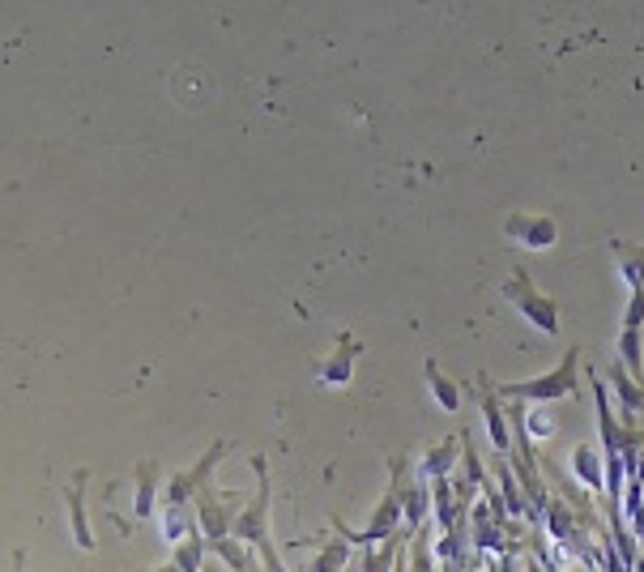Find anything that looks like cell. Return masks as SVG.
Wrapping results in <instances>:
<instances>
[{
	"mask_svg": "<svg viewBox=\"0 0 644 572\" xmlns=\"http://www.w3.org/2000/svg\"><path fill=\"white\" fill-rule=\"evenodd\" d=\"M346 564H350V543L337 534L333 543H325V547L316 551V560L308 564V572H342Z\"/></svg>",
	"mask_w": 644,
	"mask_h": 572,
	"instance_id": "5bb4252c",
	"label": "cell"
},
{
	"mask_svg": "<svg viewBox=\"0 0 644 572\" xmlns=\"http://www.w3.org/2000/svg\"><path fill=\"white\" fill-rule=\"evenodd\" d=\"M205 551H209V538L205 534H188L180 547H175V568H184V572H201L205 564Z\"/></svg>",
	"mask_w": 644,
	"mask_h": 572,
	"instance_id": "9a60e30c",
	"label": "cell"
},
{
	"mask_svg": "<svg viewBox=\"0 0 644 572\" xmlns=\"http://www.w3.org/2000/svg\"><path fill=\"white\" fill-rule=\"evenodd\" d=\"M470 397H474V402H482V419H487V436L495 444V453L508 457L512 453V432H508V423H504V397H499V389L491 385L487 376H478V389Z\"/></svg>",
	"mask_w": 644,
	"mask_h": 572,
	"instance_id": "277c9868",
	"label": "cell"
},
{
	"mask_svg": "<svg viewBox=\"0 0 644 572\" xmlns=\"http://www.w3.org/2000/svg\"><path fill=\"white\" fill-rule=\"evenodd\" d=\"M504 235H508V240H517V244H525V248H551L559 231H555V222H551V218L512 214V218L504 222Z\"/></svg>",
	"mask_w": 644,
	"mask_h": 572,
	"instance_id": "52a82bcc",
	"label": "cell"
},
{
	"mask_svg": "<svg viewBox=\"0 0 644 572\" xmlns=\"http://www.w3.org/2000/svg\"><path fill=\"white\" fill-rule=\"evenodd\" d=\"M431 504H436V487H431L427 479L406 487V496H401V517H406L410 530H423V521L431 517Z\"/></svg>",
	"mask_w": 644,
	"mask_h": 572,
	"instance_id": "30bf717a",
	"label": "cell"
},
{
	"mask_svg": "<svg viewBox=\"0 0 644 572\" xmlns=\"http://www.w3.org/2000/svg\"><path fill=\"white\" fill-rule=\"evenodd\" d=\"M158 500V466L141 462L137 466V500H133V517H150Z\"/></svg>",
	"mask_w": 644,
	"mask_h": 572,
	"instance_id": "4fadbf2b",
	"label": "cell"
},
{
	"mask_svg": "<svg viewBox=\"0 0 644 572\" xmlns=\"http://www.w3.org/2000/svg\"><path fill=\"white\" fill-rule=\"evenodd\" d=\"M619 252V274L632 286V295H644V248H615Z\"/></svg>",
	"mask_w": 644,
	"mask_h": 572,
	"instance_id": "e0dca14e",
	"label": "cell"
},
{
	"mask_svg": "<svg viewBox=\"0 0 644 572\" xmlns=\"http://www.w3.org/2000/svg\"><path fill=\"white\" fill-rule=\"evenodd\" d=\"M499 483H504V504H508V517H529V504H525V496H521V483L512 479V462L508 457H499Z\"/></svg>",
	"mask_w": 644,
	"mask_h": 572,
	"instance_id": "2e32d148",
	"label": "cell"
},
{
	"mask_svg": "<svg viewBox=\"0 0 644 572\" xmlns=\"http://www.w3.org/2000/svg\"><path fill=\"white\" fill-rule=\"evenodd\" d=\"M644 325V295H632V308L623 316V329H640Z\"/></svg>",
	"mask_w": 644,
	"mask_h": 572,
	"instance_id": "cb8c5ba5",
	"label": "cell"
},
{
	"mask_svg": "<svg viewBox=\"0 0 644 572\" xmlns=\"http://www.w3.org/2000/svg\"><path fill=\"white\" fill-rule=\"evenodd\" d=\"M572 474L581 479L589 491H602L606 487V466H602V453L593 444H576L572 449Z\"/></svg>",
	"mask_w": 644,
	"mask_h": 572,
	"instance_id": "7c38bea8",
	"label": "cell"
},
{
	"mask_svg": "<svg viewBox=\"0 0 644 572\" xmlns=\"http://www.w3.org/2000/svg\"><path fill=\"white\" fill-rule=\"evenodd\" d=\"M197 526H201V534L209 538V543L235 534V521L227 513V504H222L218 496H209V491H201V496H197Z\"/></svg>",
	"mask_w": 644,
	"mask_h": 572,
	"instance_id": "ba28073f",
	"label": "cell"
},
{
	"mask_svg": "<svg viewBox=\"0 0 644 572\" xmlns=\"http://www.w3.org/2000/svg\"><path fill=\"white\" fill-rule=\"evenodd\" d=\"M504 304H512L529 325H538L546 338H555L559 333V316H555V299H546L534 291V282H529L525 269H517L508 282H504Z\"/></svg>",
	"mask_w": 644,
	"mask_h": 572,
	"instance_id": "7a4b0ae2",
	"label": "cell"
},
{
	"mask_svg": "<svg viewBox=\"0 0 644 572\" xmlns=\"http://www.w3.org/2000/svg\"><path fill=\"white\" fill-rule=\"evenodd\" d=\"M154 572H184V568H175V564H167V568H154Z\"/></svg>",
	"mask_w": 644,
	"mask_h": 572,
	"instance_id": "d4e9b609",
	"label": "cell"
},
{
	"mask_svg": "<svg viewBox=\"0 0 644 572\" xmlns=\"http://www.w3.org/2000/svg\"><path fill=\"white\" fill-rule=\"evenodd\" d=\"M359 355H363V342L354 338V333H342V338H337V346H333V355L316 368V380L325 389H346L350 376H354V359H359Z\"/></svg>",
	"mask_w": 644,
	"mask_h": 572,
	"instance_id": "5b68a950",
	"label": "cell"
},
{
	"mask_svg": "<svg viewBox=\"0 0 644 572\" xmlns=\"http://www.w3.org/2000/svg\"><path fill=\"white\" fill-rule=\"evenodd\" d=\"M619 363L627 372L640 376V329H623L619 333Z\"/></svg>",
	"mask_w": 644,
	"mask_h": 572,
	"instance_id": "7402d4cb",
	"label": "cell"
},
{
	"mask_svg": "<svg viewBox=\"0 0 644 572\" xmlns=\"http://www.w3.org/2000/svg\"><path fill=\"white\" fill-rule=\"evenodd\" d=\"M465 457V436H453V440H440L436 449H427V457H423V479L431 483V479H448V470H453L457 462Z\"/></svg>",
	"mask_w": 644,
	"mask_h": 572,
	"instance_id": "9c48e42d",
	"label": "cell"
},
{
	"mask_svg": "<svg viewBox=\"0 0 644 572\" xmlns=\"http://www.w3.org/2000/svg\"><path fill=\"white\" fill-rule=\"evenodd\" d=\"M414 560H410V572H431V551H427V530H418V543H414Z\"/></svg>",
	"mask_w": 644,
	"mask_h": 572,
	"instance_id": "603a6c76",
	"label": "cell"
},
{
	"mask_svg": "<svg viewBox=\"0 0 644 572\" xmlns=\"http://www.w3.org/2000/svg\"><path fill=\"white\" fill-rule=\"evenodd\" d=\"M610 380H615V389L623 397V415H640V410H644V389L632 385V376H627L623 363H615V368H610Z\"/></svg>",
	"mask_w": 644,
	"mask_h": 572,
	"instance_id": "ac0fdd59",
	"label": "cell"
},
{
	"mask_svg": "<svg viewBox=\"0 0 644 572\" xmlns=\"http://www.w3.org/2000/svg\"><path fill=\"white\" fill-rule=\"evenodd\" d=\"M397 547H406V534H393L376 555H367L363 572H393V568H397Z\"/></svg>",
	"mask_w": 644,
	"mask_h": 572,
	"instance_id": "44dd1931",
	"label": "cell"
},
{
	"mask_svg": "<svg viewBox=\"0 0 644 572\" xmlns=\"http://www.w3.org/2000/svg\"><path fill=\"white\" fill-rule=\"evenodd\" d=\"M209 551H218V560L222 564H231L235 572H244L248 568V543H239V538H218V543H209Z\"/></svg>",
	"mask_w": 644,
	"mask_h": 572,
	"instance_id": "ffe728a7",
	"label": "cell"
},
{
	"mask_svg": "<svg viewBox=\"0 0 644 572\" xmlns=\"http://www.w3.org/2000/svg\"><path fill=\"white\" fill-rule=\"evenodd\" d=\"M576 363H581V355L572 346L555 372H546L538 380H521V385H499V397H508V402H538V406L559 402V397H568L576 389Z\"/></svg>",
	"mask_w": 644,
	"mask_h": 572,
	"instance_id": "6da1fadb",
	"label": "cell"
},
{
	"mask_svg": "<svg viewBox=\"0 0 644 572\" xmlns=\"http://www.w3.org/2000/svg\"><path fill=\"white\" fill-rule=\"evenodd\" d=\"M252 470H256V496L244 513L235 517V538L248 547H265L269 543V470H265V457H252Z\"/></svg>",
	"mask_w": 644,
	"mask_h": 572,
	"instance_id": "3957f363",
	"label": "cell"
},
{
	"mask_svg": "<svg viewBox=\"0 0 644 572\" xmlns=\"http://www.w3.org/2000/svg\"><path fill=\"white\" fill-rule=\"evenodd\" d=\"M512 419H517L529 436H538V440H551L555 436V419L546 415V410L538 406V410H512Z\"/></svg>",
	"mask_w": 644,
	"mask_h": 572,
	"instance_id": "d6986e66",
	"label": "cell"
},
{
	"mask_svg": "<svg viewBox=\"0 0 644 572\" xmlns=\"http://www.w3.org/2000/svg\"><path fill=\"white\" fill-rule=\"evenodd\" d=\"M342 572H354V568H342Z\"/></svg>",
	"mask_w": 644,
	"mask_h": 572,
	"instance_id": "484cf974",
	"label": "cell"
},
{
	"mask_svg": "<svg viewBox=\"0 0 644 572\" xmlns=\"http://www.w3.org/2000/svg\"><path fill=\"white\" fill-rule=\"evenodd\" d=\"M427 389H431V397H436V406L444 410V415H457L461 410V402H465V393H461V385L457 380H448L440 368H436V359H427Z\"/></svg>",
	"mask_w": 644,
	"mask_h": 572,
	"instance_id": "8fae6325",
	"label": "cell"
},
{
	"mask_svg": "<svg viewBox=\"0 0 644 572\" xmlns=\"http://www.w3.org/2000/svg\"><path fill=\"white\" fill-rule=\"evenodd\" d=\"M86 483H90V470H77L73 483L64 487V500H69V521H73V538L82 551H94V530L86 521Z\"/></svg>",
	"mask_w": 644,
	"mask_h": 572,
	"instance_id": "8992f818",
	"label": "cell"
}]
</instances>
